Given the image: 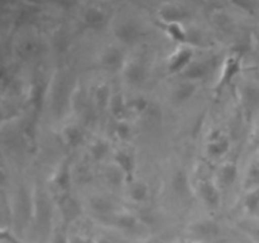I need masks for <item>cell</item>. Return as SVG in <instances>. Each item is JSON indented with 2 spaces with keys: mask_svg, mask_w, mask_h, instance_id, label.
<instances>
[{
  "mask_svg": "<svg viewBox=\"0 0 259 243\" xmlns=\"http://www.w3.org/2000/svg\"><path fill=\"white\" fill-rule=\"evenodd\" d=\"M240 71H242V57L237 55L228 56L223 62L220 76L214 86L215 98H219L224 93L225 89L229 88L230 84L238 77Z\"/></svg>",
  "mask_w": 259,
  "mask_h": 243,
  "instance_id": "6da1fadb",
  "label": "cell"
},
{
  "mask_svg": "<svg viewBox=\"0 0 259 243\" xmlns=\"http://www.w3.org/2000/svg\"><path fill=\"white\" fill-rule=\"evenodd\" d=\"M113 34L121 45L133 46L143 38L144 30L137 20L123 19L114 25Z\"/></svg>",
  "mask_w": 259,
  "mask_h": 243,
  "instance_id": "7a4b0ae2",
  "label": "cell"
},
{
  "mask_svg": "<svg viewBox=\"0 0 259 243\" xmlns=\"http://www.w3.org/2000/svg\"><path fill=\"white\" fill-rule=\"evenodd\" d=\"M190 12L185 5L179 3H163L157 10L158 22L163 24H171V23H180L184 24L190 18Z\"/></svg>",
  "mask_w": 259,
  "mask_h": 243,
  "instance_id": "3957f363",
  "label": "cell"
},
{
  "mask_svg": "<svg viewBox=\"0 0 259 243\" xmlns=\"http://www.w3.org/2000/svg\"><path fill=\"white\" fill-rule=\"evenodd\" d=\"M121 76L128 85L139 88L144 85L148 78V68L143 61L134 58V60L126 61L125 66L121 70Z\"/></svg>",
  "mask_w": 259,
  "mask_h": 243,
  "instance_id": "277c9868",
  "label": "cell"
},
{
  "mask_svg": "<svg viewBox=\"0 0 259 243\" xmlns=\"http://www.w3.org/2000/svg\"><path fill=\"white\" fill-rule=\"evenodd\" d=\"M100 67L109 72H118L123 70L126 63L125 53L118 46H109L105 50H103L100 57H99Z\"/></svg>",
  "mask_w": 259,
  "mask_h": 243,
  "instance_id": "5b68a950",
  "label": "cell"
},
{
  "mask_svg": "<svg viewBox=\"0 0 259 243\" xmlns=\"http://www.w3.org/2000/svg\"><path fill=\"white\" fill-rule=\"evenodd\" d=\"M194 61V50L190 46H180L167 60V71L172 75H181Z\"/></svg>",
  "mask_w": 259,
  "mask_h": 243,
  "instance_id": "8992f818",
  "label": "cell"
},
{
  "mask_svg": "<svg viewBox=\"0 0 259 243\" xmlns=\"http://www.w3.org/2000/svg\"><path fill=\"white\" fill-rule=\"evenodd\" d=\"M81 22H82L83 27L88 29H103L108 24L109 14L100 5L91 4L83 9L82 14H81Z\"/></svg>",
  "mask_w": 259,
  "mask_h": 243,
  "instance_id": "52a82bcc",
  "label": "cell"
},
{
  "mask_svg": "<svg viewBox=\"0 0 259 243\" xmlns=\"http://www.w3.org/2000/svg\"><path fill=\"white\" fill-rule=\"evenodd\" d=\"M65 76H61L58 80L55 78V85H53L52 90V108L55 114H62L65 111V109L67 106L71 105V99H72V95L68 90L70 88L67 86V83H66Z\"/></svg>",
  "mask_w": 259,
  "mask_h": 243,
  "instance_id": "ba28073f",
  "label": "cell"
},
{
  "mask_svg": "<svg viewBox=\"0 0 259 243\" xmlns=\"http://www.w3.org/2000/svg\"><path fill=\"white\" fill-rule=\"evenodd\" d=\"M113 165H115L119 171L123 174L126 184L134 182V172H136V158L134 154L128 149H118L113 154Z\"/></svg>",
  "mask_w": 259,
  "mask_h": 243,
  "instance_id": "9c48e42d",
  "label": "cell"
},
{
  "mask_svg": "<svg viewBox=\"0 0 259 243\" xmlns=\"http://www.w3.org/2000/svg\"><path fill=\"white\" fill-rule=\"evenodd\" d=\"M58 209L62 218L63 227H67L81 214L80 204L75 197L71 196V194L58 195Z\"/></svg>",
  "mask_w": 259,
  "mask_h": 243,
  "instance_id": "30bf717a",
  "label": "cell"
},
{
  "mask_svg": "<svg viewBox=\"0 0 259 243\" xmlns=\"http://www.w3.org/2000/svg\"><path fill=\"white\" fill-rule=\"evenodd\" d=\"M52 185L58 195L70 194L71 185H72V172H71V164L68 159H63L57 167L53 174Z\"/></svg>",
  "mask_w": 259,
  "mask_h": 243,
  "instance_id": "8fae6325",
  "label": "cell"
},
{
  "mask_svg": "<svg viewBox=\"0 0 259 243\" xmlns=\"http://www.w3.org/2000/svg\"><path fill=\"white\" fill-rule=\"evenodd\" d=\"M51 86L50 83L43 76H38L33 80L30 86V103L35 111H40L45 106L46 100L50 95Z\"/></svg>",
  "mask_w": 259,
  "mask_h": 243,
  "instance_id": "7c38bea8",
  "label": "cell"
},
{
  "mask_svg": "<svg viewBox=\"0 0 259 243\" xmlns=\"http://www.w3.org/2000/svg\"><path fill=\"white\" fill-rule=\"evenodd\" d=\"M212 66L209 61H192L191 65L181 73L182 80L190 81V83L199 84L207 80L211 73Z\"/></svg>",
  "mask_w": 259,
  "mask_h": 243,
  "instance_id": "4fadbf2b",
  "label": "cell"
},
{
  "mask_svg": "<svg viewBox=\"0 0 259 243\" xmlns=\"http://www.w3.org/2000/svg\"><path fill=\"white\" fill-rule=\"evenodd\" d=\"M199 195L209 209L215 210L220 207L222 194L217 184L210 180H201L199 182Z\"/></svg>",
  "mask_w": 259,
  "mask_h": 243,
  "instance_id": "5bb4252c",
  "label": "cell"
},
{
  "mask_svg": "<svg viewBox=\"0 0 259 243\" xmlns=\"http://www.w3.org/2000/svg\"><path fill=\"white\" fill-rule=\"evenodd\" d=\"M240 105L248 122L259 106V89L254 85H244L240 90Z\"/></svg>",
  "mask_w": 259,
  "mask_h": 243,
  "instance_id": "9a60e30c",
  "label": "cell"
},
{
  "mask_svg": "<svg viewBox=\"0 0 259 243\" xmlns=\"http://www.w3.org/2000/svg\"><path fill=\"white\" fill-rule=\"evenodd\" d=\"M230 151V141L222 132L212 133L206 144V152L210 157L222 158Z\"/></svg>",
  "mask_w": 259,
  "mask_h": 243,
  "instance_id": "2e32d148",
  "label": "cell"
},
{
  "mask_svg": "<svg viewBox=\"0 0 259 243\" xmlns=\"http://www.w3.org/2000/svg\"><path fill=\"white\" fill-rule=\"evenodd\" d=\"M101 220L121 230H133L138 225V219L136 215L128 212H115L109 217L101 218Z\"/></svg>",
  "mask_w": 259,
  "mask_h": 243,
  "instance_id": "e0dca14e",
  "label": "cell"
},
{
  "mask_svg": "<svg viewBox=\"0 0 259 243\" xmlns=\"http://www.w3.org/2000/svg\"><path fill=\"white\" fill-rule=\"evenodd\" d=\"M197 90V85L190 81H182V83L177 84L171 93V99L176 105H185L189 103L192 98L195 96Z\"/></svg>",
  "mask_w": 259,
  "mask_h": 243,
  "instance_id": "ac0fdd59",
  "label": "cell"
},
{
  "mask_svg": "<svg viewBox=\"0 0 259 243\" xmlns=\"http://www.w3.org/2000/svg\"><path fill=\"white\" fill-rule=\"evenodd\" d=\"M172 191L177 197L186 200L191 196V184H190L189 176L184 170H177L174 174L171 180Z\"/></svg>",
  "mask_w": 259,
  "mask_h": 243,
  "instance_id": "d6986e66",
  "label": "cell"
},
{
  "mask_svg": "<svg viewBox=\"0 0 259 243\" xmlns=\"http://www.w3.org/2000/svg\"><path fill=\"white\" fill-rule=\"evenodd\" d=\"M191 232L201 239H212L219 234L220 225L211 219L200 220L191 225Z\"/></svg>",
  "mask_w": 259,
  "mask_h": 243,
  "instance_id": "ffe728a7",
  "label": "cell"
},
{
  "mask_svg": "<svg viewBox=\"0 0 259 243\" xmlns=\"http://www.w3.org/2000/svg\"><path fill=\"white\" fill-rule=\"evenodd\" d=\"M159 27L162 28V30L166 33L169 39L179 43L180 46H189V32L184 27V24H180V23H171V24L159 23Z\"/></svg>",
  "mask_w": 259,
  "mask_h": 243,
  "instance_id": "44dd1931",
  "label": "cell"
},
{
  "mask_svg": "<svg viewBox=\"0 0 259 243\" xmlns=\"http://www.w3.org/2000/svg\"><path fill=\"white\" fill-rule=\"evenodd\" d=\"M111 98H113V93H111L110 86L105 83L99 84L95 88V90H94L93 103L99 111L108 110Z\"/></svg>",
  "mask_w": 259,
  "mask_h": 243,
  "instance_id": "7402d4cb",
  "label": "cell"
},
{
  "mask_svg": "<svg viewBox=\"0 0 259 243\" xmlns=\"http://www.w3.org/2000/svg\"><path fill=\"white\" fill-rule=\"evenodd\" d=\"M109 110H110L111 115L116 119V122L125 120L126 116L131 113L128 108V100L124 98L121 93L113 94L110 105H109Z\"/></svg>",
  "mask_w": 259,
  "mask_h": 243,
  "instance_id": "603a6c76",
  "label": "cell"
},
{
  "mask_svg": "<svg viewBox=\"0 0 259 243\" xmlns=\"http://www.w3.org/2000/svg\"><path fill=\"white\" fill-rule=\"evenodd\" d=\"M90 207L91 210L95 213L99 217V219L101 218L109 217V215L114 214L116 212V208L114 205V202L111 200L106 199L104 196H93L90 199Z\"/></svg>",
  "mask_w": 259,
  "mask_h": 243,
  "instance_id": "cb8c5ba5",
  "label": "cell"
},
{
  "mask_svg": "<svg viewBox=\"0 0 259 243\" xmlns=\"http://www.w3.org/2000/svg\"><path fill=\"white\" fill-rule=\"evenodd\" d=\"M83 138H85V136H83L82 129L77 126H67L62 131L63 142L70 148H75V147L80 146L83 142Z\"/></svg>",
  "mask_w": 259,
  "mask_h": 243,
  "instance_id": "d4e9b609",
  "label": "cell"
},
{
  "mask_svg": "<svg viewBox=\"0 0 259 243\" xmlns=\"http://www.w3.org/2000/svg\"><path fill=\"white\" fill-rule=\"evenodd\" d=\"M219 181L223 187L228 189V187L233 186L238 177V167L235 162H227L222 166L219 171Z\"/></svg>",
  "mask_w": 259,
  "mask_h": 243,
  "instance_id": "484cf974",
  "label": "cell"
},
{
  "mask_svg": "<svg viewBox=\"0 0 259 243\" xmlns=\"http://www.w3.org/2000/svg\"><path fill=\"white\" fill-rule=\"evenodd\" d=\"M129 197L136 204L144 202L149 197V187L146 182H132L129 187Z\"/></svg>",
  "mask_w": 259,
  "mask_h": 243,
  "instance_id": "4316f807",
  "label": "cell"
},
{
  "mask_svg": "<svg viewBox=\"0 0 259 243\" xmlns=\"http://www.w3.org/2000/svg\"><path fill=\"white\" fill-rule=\"evenodd\" d=\"M109 149H110V147L103 139H95L89 146V152H90V156L94 161H101V159L105 158L109 153Z\"/></svg>",
  "mask_w": 259,
  "mask_h": 243,
  "instance_id": "83f0119b",
  "label": "cell"
},
{
  "mask_svg": "<svg viewBox=\"0 0 259 243\" xmlns=\"http://www.w3.org/2000/svg\"><path fill=\"white\" fill-rule=\"evenodd\" d=\"M149 106H151V103H149L148 99L144 98V96L142 95L134 96V98L129 99L128 100L129 111L133 114H138V115L147 113Z\"/></svg>",
  "mask_w": 259,
  "mask_h": 243,
  "instance_id": "f1b7e54d",
  "label": "cell"
},
{
  "mask_svg": "<svg viewBox=\"0 0 259 243\" xmlns=\"http://www.w3.org/2000/svg\"><path fill=\"white\" fill-rule=\"evenodd\" d=\"M244 208L248 213H254L259 208V186L248 190L244 197Z\"/></svg>",
  "mask_w": 259,
  "mask_h": 243,
  "instance_id": "f546056e",
  "label": "cell"
},
{
  "mask_svg": "<svg viewBox=\"0 0 259 243\" xmlns=\"http://www.w3.org/2000/svg\"><path fill=\"white\" fill-rule=\"evenodd\" d=\"M257 186H259V161L250 165L247 176H245V187H247V190L254 189Z\"/></svg>",
  "mask_w": 259,
  "mask_h": 243,
  "instance_id": "4dcf8cb0",
  "label": "cell"
},
{
  "mask_svg": "<svg viewBox=\"0 0 259 243\" xmlns=\"http://www.w3.org/2000/svg\"><path fill=\"white\" fill-rule=\"evenodd\" d=\"M114 134H115L119 139H121V141H126V139L131 138L132 136L131 126L126 123V120L118 122L115 128H114Z\"/></svg>",
  "mask_w": 259,
  "mask_h": 243,
  "instance_id": "1f68e13d",
  "label": "cell"
},
{
  "mask_svg": "<svg viewBox=\"0 0 259 243\" xmlns=\"http://www.w3.org/2000/svg\"><path fill=\"white\" fill-rule=\"evenodd\" d=\"M230 18L228 17L227 13H224L223 10H215L212 12V22H214L215 25H218L219 28H225L230 27L232 25V22H230Z\"/></svg>",
  "mask_w": 259,
  "mask_h": 243,
  "instance_id": "d6a6232c",
  "label": "cell"
},
{
  "mask_svg": "<svg viewBox=\"0 0 259 243\" xmlns=\"http://www.w3.org/2000/svg\"><path fill=\"white\" fill-rule=\"evenodd\" d=\"M0 242H9V243H23L18 240L12 233L7 229H0Z\"/></svg>",
  "mask_w": 259,
  "mask_h": 243,
  "instance_id": "836d02e7",
  "label": "cell"
},
{
  "mask_svg": "<svg viewBox=\"0 0 259 243\" xmlns=\"http://www.w3.org/2000/svg\"><path fill=\"white\" fill-rule=\"evenodd\" d=\"M8 80H9V76H8L7 70L3 67H0V89H3L7 86Z\"/></svg>",
  "mask_w": 259,
  "mask_h": 243,
  "instance_id": "e575fe53",
  "label": "cell"
},
{
  "mask_svg": "<svg viewBox=\"0 0 259 243\" xmlns=\"http://www.w3.org/2000/svg\"><path fill=\"white\" fill-rule=\"evenodd\" d=\"M94 243H113V242H111L110 239H108V238H100V239H98Z\"/></svg>",
  "mask_w": 259,
  "mask_h": 243,
  "instance_id": "d590c367",
  "label": "cell"
},
{
  "mask_svg": "<svg viewBox=\"0 0 259 243\" xmlns=\"http://www.w3.org/2000/svg\"><path fill=\"white\" fill-rule=\"evenodd\" d=\"M4 180H5L4 174H3V171H0V184H3V182H4Z\"/></svg>",
  "mask_w": 259,
  "mask_h": 243,
  "instance_id": "8d00e7d4",
  "label": "cell"
},
{
  "mask_svg": "<svg viewBox=\"0 0 259 243\" xmlns=\"http://www.w3.org/2000/svg\"><path fill=\"white\" fill-rule=\"evenodd\" d=\"M257 144H259V131H258V133H257Z\"/></svg>",
  "mask_w": 259,
  "mask_h": 243,
  "instance_id": "74e56055",
  "label": "cell"
},
{
  "mask_svg": "<svg viewBox=\"0 0 259 243\" xmlns=\"http://www.w3.org/2000/svg\"><path fill=\"white\" fill-rule=\"evenodd\" d=\"M257 234H258V240H259V229H258V233H257Z\"/></svg>",
  "mask_w": 259,
  "mask_h": 243,
  "instance_id": "f35d334b",
  "label": "cell"
},
{
  "mask_svg": "<svg viewBox=\"0 0 259 243\" xmlns=\"http://www.w3.org/2000/svg\"><path fill=\"white\" fill-rule=\"evenodd\" d=\"M257 40H258V43H259V35H258V38H257Z\"/></svg>",
  "mask_w": 259,
  "mask_h": 243,
  "instance_id": "ab89813d",
  "label": "cell"
},
{
  "mask_svg": "<svg viewBox=\"0 0 259 243\" xmlns=\"http://www.w3.org/2000/svg\"><path fill=\"white\" fill-rule=\"evenodd\" d=\"M148 243H153V242H148Z\"/></svg>",
  "mask_w": 259,
  "mask_h": 243,
  "instance_id": "60d3db41",
  "label": "cell"
}]
</instances>
